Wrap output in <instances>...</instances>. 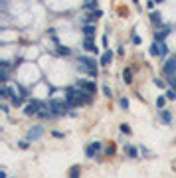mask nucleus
Returning <instances> with one entry per match:
<instances>
[{
  "instance_id": "a878e982",
  "label": "nucleus",
  "mask_w": 176,
  "mask_h": 178,
  "mask_svg": "<svg viewBox=\"0 0 176 178\" xmlns=\"http://www.w3.org/2000/svg\"><path fill=\"white\" fill-rule=\"evenodd\" d=\"M119 129H121V133H123V135H131V127H129V125H121Z\"/></svg>"
},
{
  "instance_id": "f8f14e48",
  "label": "nucleus",
  "mask_w": 176,
  "mask_h": 178,
  "mask_svg": "<svg viewBox=\"0 0 176 178\" xmlns=\"http://www.w3.org/2000/svg\"><path fill=\"white\" fill-rule=\"evenodd\" d=\"M111 61H113V52H111V50H107V52L101 56V61H99V63H101V65H109Z\"/></svg>"
},
{
  "instance_id": "9b49d317",
  "label": "nucleus",
  "mask_w": 176,
  "mask_h": 178,
  "mask_svg": "<svg viewBox=\"0 0 176 178\" xmlns=\"http://www.w3.org/2000/svg\"><path fill=\"white\" fill-rule=\"evenodd\" d=\"M101 16H103V10H99V8H95V10L91 12L89 16H87V20H85V22H97V18H101Z\"/></svg>"
},
{
  "instance_id": "72a5a7b5",
  "label": "nucleus",
  "mask_w": 176,
  "mask_h": 178,
  "mask_svg": "<svg viewBox=\"0 0 176 178\" xmlns=\"http://www.w3.org/2000/svg\"><path fill=\"white\" fill-rule=\"evenodd\" d=\"M52 135H53V137H56V139H61V137H64V135H61V133H60V131H53V133H52Z\"/></svg>"
},
{
  "instance_id": "dca6fc26",
  "label": "nucleus",
  "mask_w": 176,
  "mask_h": 178,
  "mask_svg": "<svg viewBox=\"0 0 176 178\" xmlns=\"http://www.w3.org/2000/svg\"><path fill=\"white\" fill-rule=\"evenodd\" d=\"M166 34H168V30H160V32L154 34V42H162L166 38Z\"/></svg>"
},
{
  "instance_id": "ddd939ff",
  "label": "nucleus",
  "mask_w": 176,
  "mask_h": 178,
  "mask_svg": "<svg viewBox=\"0 0 176 178\" xmlns=\"http://www.w3.org/2000/svg\"><path fill=\"white\" fill-rule=\"evenodd\" d=\"M160 121L164 123V125H168V123L172 121V115H170V111H166V109H162V111H160Z\"/></svg>"
},
{
  "instance_id": "4be33fe9",
  "label": "nucleus",
  "mask_w": 176,
  "mask_h": 178,
  "mask_svg": "<svg viewBox=\"0 0 176 178\" xmlns=\"http://www.w3.org/2000/svg\"><path fill=\"white\" fill-rule=\"evenodd\" d=\"M79 172H81V170H79V166H71V168H69V176H71V178H75Z\"/></svg>"
},
{
  "instance_id": "0eeeda50",
  "label": "nucleus",
  "mask_w": 176,
  "mask_h": 178,
  "mask_svg": "<svg viewBox=\"0 0 176 178\" xmlns=\"http://www.w3.org/2000/svg\"><path fill=\"white\" fill-rule=\"evenodd\" d=\"M83 50L89 52V54H97L99 52L97 46H95V42H93V38H85V40H83Z\"/></svg>"
},
{
  "instance_id": "20e7f679",
  "label": "nucleus",
  "mask_w": 176,
  "mask_h": 178,
  "mask_svg": "<svg viewBox=\"0 0 176 178\" xmlns=\"http://www.w3.org/2000/svg\"><path fill=\"white\" fill-rule=\"evenodd\" d=\"M68 107H69V105L52 103V105H50V109H52V117H60V115H65V113H68Z\"/></svg>"
},
{
  "instance_id": "c85d7f7f",
  "label": "nucleus",
  "mask_w": 176,
  "mask_h": 178,
  "mask_svg": "<svg viewBox=\"0 0 176 178\" xmlns=\"http://www.w3.org/2000/svg\"><path fill=\"white\" fill-rule=\"evenodd\" d=\"M18 146L22 148V150H26V148L30 146V143H28V141H20V143H18Z\"/></svg>"
},
{
  "instance_id": "f704fd0d",
  "label": "nucleus",
  "mask_w": 176,
  "mask_h": 178,
  "mask_svg": "<svg viewBox=\"0 0 176 178\" xmlns=\"http://www.w3.org/2000/svg\"><path fill=\"white\" fill-rule=\"evenodd\" d=\"M154 2H164V0H154Z\"/></svg>"
},
{
  "instance_id": "6e6552de",
  "label": "nucleus",
  "mask_w": 176,
  "mask_h": 178,
  "mask_svg": "<svg viewBox=\"0 0 176 178\" xmlns=\"http://www.w3.org/2000/svg\"><path fill=\"white\" fill-rule=\"evenodd\" d=\"M174 73H176V57L168 59V61H166V65H164V75H168V77H172Z\"/></svg>"
},
{
  "instance_id": "39448f33",
  "label": "nucleus",
  "mask_w": 176,
  "mask_h": 178,
  "mask_svg": "<svg viewBox=\"0 0 176 178\" xmlns=\"http://www.w3.org/2000/svg\"><path fill=\"white\" fill-rule=\"evenodd\" d=\"M97 150H101V143L95 141V143H91V145H87V148H85V156H87V158H93Z\"/></svg>"
},
{
  "instance_id": "423d86ee",
  "label": "nucleus",
  "mask_w": 176,
  "mask_h": 178,
  "mask_svg": "<svg viewBox=\"0 0 176 178\" xmlns=\"http://www.w3.org/2000/svg\"><path fill=\"white\" fill-rule=\"evenodd\" d=\"M40 101H32V103H28L26 107H24V113H26L28 117H32V115H38V109H40Z\"/></svg>"
},
{
  "instance_id": "b1692460",
  "label": "nucleus",
  "mask_w": 176,
  "mask_h": 178,
  "mask_svg": "<svg viewBox=\"0 0 176 178\" xmlns=\"http://www.w3.org/2000/svg\"><path fill=\"white\" fill-rule=\"evenodd\" d=\"M166 97H168L170 101H174L176 99V89H168V91H166Z\"/></svg>"
},
{
  "instance_id": "7ed1b4c3",
  "label": "nucleus",
  "mask_w": 176,
  "mask_h": 178,
  "mask_svg": "<svg viewBox=\"0 0 176 178\" xmlns=\"http://www.w3.org/2000/svg\"><path fill=\"white\" fill-rule=\"evenodd\" d=\"M77 87L85 89L87 93H93V95H95V91H97V85H95V81H89V79H79V81H77Z\"/></svg>"
},
{
  "instance_id": "f03ea898",
  "label": "nucleus",
  "mask_w": 176,
  "mask_h": 178,
  "mask_svg": "<svg viewBox=\"0 0 176 178\" xmlns=\"http://www.w3.org/2000/svg\"><path fill=\"white\" fill-rule=\"evenodd\" d=\"M42 135H44V127L36 125V127H32V129L28 131L26 139H28V141H38V139H42Z\"/></svg>"
},
{
  "instance_id": "c756f323",
  "label": "nucleus",
  "mask_w": 176,
  "mask_h": 178,
  "mask_svg": "<svg viewBox=\"0 0 176 178\" xmlns=\"http://www.w3.org/2000/svg\"><path fill=\"white\" fill-rule=\"evenodd\" d=\"M0 79H2V83H6V79H8V71H6V69H2V73H0Z\"/></svg>"
},
{
  "instance_id": "2eb2a0df",
  "label": "nucleus",
  "mask_w": 176,
  "mask_h": 178,
  "mask_svg": "<svg viewBox=\"0 0 176 178\" xmlns=\"http://www.w3.org/2000/svg\"><path fill=\"white\" fill-rule=\"evenodd\" d=\"M123 79H125V83H131L133 81V71L129 69V67H125V69H123Z\"/></svg>"
},
{
  "instance_id": "2f4dec72",
  "label": "nucleus",
  "mask_w": 176,
  "mask_h": 178,
  "mask_svg": "<svg viewBox=\"0 0 176 178\" xmlns=\"http://www.w3.org/2000/svg\"><path fill=\"white\" fill-rule=\"evenodd\" d=\"M133 44L139 46V44H141V38H139V36H133Z\"/></svg>"
},
{
  "instance_id": "aec40b11",
  "label": "nucleus",
  "mask_w": 176,
  "mask_h": 178,
  "mask_svg": "<svg viewBox=\"0 0 176 178\" xmlns=\"http://www.w3.org/2000/svg\"><path fill=\"white\" fill-rule=\"evenodd\" d=\"M85 8H91V10H95V8H97V0H85Z\"/></svg>"
},
{
  "instance_id": "393cba45",
  "label": "nucleus",
  "mask_w": 176,
  "mask_h": 178,
  "mask_svg": "<svg viewBox=\"0 0 176 178\" xmlns=\"http://www.w3.org/2000/svg\"><path fill=\"white\" fill-rule=\"evenodd\" d=\"M103 93H105V97H109V99L113 97V91H111V87H109V85H103Z\"/></svg>"
},
{
  "instance_id": "f257e3e1",
  "label": "nucleus",
  "mask_w": 176,
  "mask_h": 178,
  "mask_svg": "<svg viewBox=\"0 0 176 178\" xmlns=\"http://www.w3.org/2000/svg\"><path fill=\"white\" fill-rule=\"evenodd\" d=\"M79 63H83V67H85V71L89 75L97 77V65H95V59H91L87 56H79Z\"/></svg>"
},
{
  "instance_id": "5701e85b",
  "label": "nucleus",
  "mask_w": 176,
  "mask_h": 178,
  "mask_svg": "<svg viewBox=\"0 0 176 178\" xmlns=\"http://www.w3.org/2000/svg\"><path fill=\"white\" fill-rule=\"evenodd\" d=\"M150 20L152 22H160V12H150Z\"/></svg>"
},
{
  "instance_id": "9d476101",
  "label": "nucleus",
  "mask_w": 176,
  "mask_h": 178,
  "mask_svg": "<svg viewBox=\"0 0 176 178\" xmlns=\"http://www.w3.org/2000/svg\"><path fill=\"white\" fill-rule=\"evenodd\" d=\"M10 103L14 105V107H20V105L24 103V99L18 95V93H14V91H10Z\"/></svg>"
},
{
  "instance_id": "cd10ccee",
  "label": "nucleus",
  "mask_w": 176,
  "mask_h": 178,
  "mask_svg": "<svg viewBox=\"0 0 176 178\" xmlns=\"http://www.w3.org/2000/svg\"><path fill=\"white\" fill-rule=\"evenodd\" d=\"M119 107H121V109H129V101H127V99H121V101H119Z\"/></svg>"
},
{
  "instance_id": "7c9ffc66",
  "label": "nucleus",
  "mask_w": 176,
  "mask_h": 178,
  "mask_svg": "<svg viewBox=\"0 0 176 178\" xmlns=\"http://www.w3.org/2000/svg\"><path fill=\"white\" fill-rule=\"evenodd\" d=\"M154 85H156V87H164V81H162V79H154Z\"/></svg>"
},
{
  "instance_id": "c9c22d12",
  "label": "nucleus",
  "mask_w": 176,
  "mask_h": 178,
  "mask_svg": "<svg viewBox=\"0 0 176 178\" xmlns=\"http://www.w3.org/2000/svg\"><path fill=\"white\" fill-rule=\"evenodd\" d=\"M133 2H135V4H139V0H133Z\"/></svg>"
},
{
  "instance_id": "bb28decb",
  "label": "nucleus",
  "mask_w": 176,
  "mask_h": 178,
  "mask_svg": "<svg viewBox=\"0 0 176 178\" xmlns=\"http://www.w3.org/2000/svg\"><path fill=\"white\" fill-rule=\"evenodd\" d=\"M0 67H2V69H6V71H8V69H10L12 65H10V63L6 61V59H2V61H0Z\"/></svg>"
},
{
  "instance_id": "4468645a",
  "label": "nucleus",
  "mask_w": 176,
  "mask_h": 178,
  "mask_svg": "<svg viewBox=\"0 0 176 178\" xmlns=\"http://www.w3.org/2000/svg\"><path fill=\"white\" fill-rule=\"evenodd\" d=\"M125 152H127L131 158H137L139 156V152H137V148L135 146H131V145H125Z\"/></svg>"
},
{
  "instance_id": "f3484780",
  "label": "nucleus",
  "mask_w": 176,
  "mask_h": 178,
  "mask_svg": "<svg viewBox=\"0 0 176 178\" xmlns=\"http://www.w3.org/2000/svg\"><path fill=\"white\" fill-rule=\"evenodd\" d=\"M158 52H160V42H154L150 46V56H158Z\"/></svg>"
},
{
  "instance_id": "a211bd4d",
  "label": "nucleus",
  "mask_w": 176,
  "mask_h": 178,
  "mask_svg": "<svg viewBox=\"0 0 176 178\" xmlns=\"http://www.w3.org/2000/svg\"><path fill=\"white\" fill-rule=\"evenodd\" d=\"M166 54H168V48H166L164 42H160V52H158V57H166Z\"/></svg>"
},
{
  "instance_id": "1a4fd4ad",
  "label": "nucleus",
  "mask_w": 176,
  "mask_h": 178,
  "mask_svg": "<svg viewBox=\"0 0 176 178\" xmlns=\"http://www.w3.org/2000/svg\"><path fill=\"white\" fill-rule=\"evenodd\" d=\"M83 34H85V38H95V22L83 24Z\"/></svg>"
},
{
  "instance_id": "473e14b6",
  "label": "nucleus",
  "mask_w": 176,
  "mask_h": 178,
  "mask_svg": "<svg viewBox=\"0 0 176 178\" xmlns=\"http://www.w3.org/2000/svg\"><path fill=\"white\" fill-rule=\"evenodd\" d=\"M170 85L176 89V75H172V77H170Z\"/></svg>"
},
{
  "instance_id": "6ab92c4d",
  "label": "nucleus",
  "mask_w": 176,
  "mask_h": 178,
  "mask_svg": "<svg viewBox=\"0 0 176 178\" xmlns=\"http://www.w3.org/2000/svg\"><path fill=\"white\" fill-rule=\"evenodd\" d=\"M57 54H60V56H69V48H65V46H57Z\"/></svg>"
},
{
  "instance_id": "412c9836",
  "label": "nucleus",
  "mask_w": 176,
  "mask_h": 178,
  "mask_svg": "<svg viewBox=\"0 0 176 178\" xmlns=\"http://www.w3.org/2000/svg\"><path fill=\"white\" fill-rule=\"evenodd\" d=\"M166 99H168L166 95H164V97H158V99H156V107L162 109V107H164V103H166Z\"/></svg>"
},
{
  "instance_id": "e433bc0d",
  "label": "nucleus",
  "mask_w": 176,
  "mask_h": 178,
  "mask_svg": "<svg viewBox=\"0 0 176 178\" xmlns=\"http://www.w3.org/2000/svg\"><path fill=\"white\" fill-rule=\"evenodd\" d=\"M174 170H176V168H174Z\"/></svg>"
}]
</instances>
